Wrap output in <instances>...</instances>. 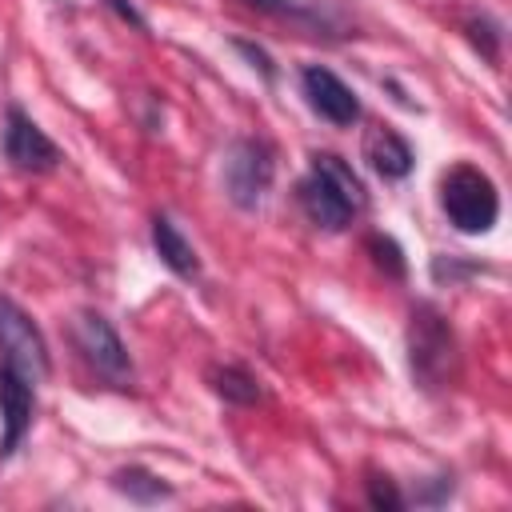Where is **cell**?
<instances>
[{
    "label": "cell",
    "mask_w": 512,
    "mask_h": 512,
    "mask_svg": "<svg viewBox=\"0 0 512 512\" xmlns=\"http://www.w3.org/2000/svg\"><path fill=\"white\" fill-rule=\"evenodd\" d=\"M408 368H412V380L424 392L452 388V380L460 372L456 332L432 304H416L412 308V320H408Z\"/></svg>",
    "instance_id": "6da1fadb"
},
{
    "label": "cell",
    "mask_w": 512,
    "mask_h": 512,
    "mask_svg": "<svg viewBox=\"0 0 512 512\" xmlns=\"http://www.w3.org/2000/svg\"><path fill=\"white\" fill-rule=\"evenodd\" d=\"M440 208L456 232L480 236L496 224L500 196H496V184L488 172H480L472 164H456L440 176Z\"/></svg>",
    "instance_id": "7a4b0ae2"
},
{
    "label": "cell",
    "mask_w": 512,
    "mask_h": 512,
    "mask_svg": "<svg viewBox=\"0 0 512 512\" xmlns=\"http://www.w3.org/2000/svg\"><path fill=\"white\" fill-rule=\"evenodd\" d=\"M272 148L264 140H236L224 156V192L236 208H260L272 188Z\"/></svg>",
    "instance_id": "3957f363"
},
{
    "label": "cell",
    "mask_w": 512,
    "mask_h": 512,
    "mask_svg": "<svg viewBox=\"0 0 512 512\" xmlns=\"http://www.w3.org/2000/svg\"><path fill=\"white\" fill-rule=\"evenodd\" d=\"M72 340H76L80 356H84L104 380H112V384H128V380H132V360H128V352H124L116 328H112L100 312H80V316L72 320Z\"/></svg>",
    "instance_id": "277c9868"
},
{
    "label": "cell",
    "mask_w": 512,
    "mask_h": 512,
    "mask_svg": "<svg viewBox=\"0 0 512 512\" xmlns=\"http://www.w3.org/2000/svg\"><path fill=\"white\" fill-rule=\"evenodd\" d=\"M0 348L4 360H12L24 376L44 380L48 376V344L40 336V328L28 320V312L12 300L0 296Z\"/></svg>",
    "instance_id": "5b68a950"
},
{
    "label": "cell",
    "mask_w": 512,
    "mask_h": 512,
    "mask_svg": "<svg viewBox=\"0 0 512 512\" xmlns=\"http://www.w3.org/2000/svg\"><path fill=\"white\" fill-rule=\"evenodd\" d=\"M36 380L24 376L12 360L0 364V420H4V432H0V456H12L20 448V440L28 436L32 428V408H36Z\"/></svg>",
    "instance_id": "8992f818"
},
{
    "label": "cell",
    "mask_w": 512,
    "mask_h": 512,
    "mask_svg": "<svg viewBox=\"0 0 512 512\" xmlns=\"http://www.w3.org/2000/svg\"><path fill=\"white\" fill-rule=\"evenodd\" d=\"M296 200H300L304 216H308L316 228H324V232H340V228H348L352 216L360 212V208L352 204V196H348L328 172H320V168H312V172L296 184Z\"/></svg>",
    "instance_id": "52a82bcc"
},
{
    "label": "cell",
    "mask_w": 512,
    "mask_h": 512,
    "mask_svg": "<svg viewBox=\"0 0 512 512\" xmlns=\"http://www.w3.org/2000/svg\"><path fill=\"white\" fill-rule=\"evenodd\" d=\"M4 156L24 168V172H48L60 164V148L44 136V128L24 112V108H8V120H4Z\"/></svg>",
    "instance_id": "ba28073f"
},
{
    "label": "cell",
    "mask_w": 512,
    "mask_h": 512,
    "mask_svg": "<svg viewBox=\"0 0 512 512\" xmlns=\"http://www.w3.org/2000/svg\"><path fill=\"white\" fill-rule=\"evenodd\" d=\"M300 84H304V96H308L312 112L324 116L328 124L348 128V124L360 120V100H356V92H352L332 68H324V64H308V68L300 72Z\"/></svg>",
    "instance_id": "9c48e42d"
},
{
    "label": "cell",
    "mask_w": 512,
    "mask_h": 512,
    "mask_svg": "<svg viewBox=\"0 0 512 512\" xmlns=\"http://www.w3.org/2000/svg\"><path fill=\"white\" fill-rule=\"evenodd\" d=\"M364 160L376 176L384 180H404L412 172V148L404 136H396L392 128H368L364 132Z\"/></svg>",
    "instance_id": "30bf717a"
},
{
    "label": "cell",
    "mask_w": 512,
    "mask_h": 512,
    "mask_svg": "<svg viewBox=\"0 0 512 512\" xmlns=\"http://www.w3.org/2000/svg\"><path fill=\"white\" fill-rule=\"evenodd\" d=\"M152 248H156V256H160L176 276H184V280L200 276V256H196V248L188 244V236H184L168 216H152Z\"/></svg>",
    "instance_id": "8fae6325"
},
{
    "label": "cell",
    "mask_w": 512,
    "mask_h": 512,
    "mask_svg": "<svg viewBox=\"0 0 512 512\" xmlns=\"http://www.w3.org/2000/svg\"><path fill=\"white\" fill-rule=\"evenodd\" d=\"M112 488H116L120 496H128L132 504H160V500L172 496V484H168L164 476L140 468V464L116 468V472H112Z\"/></svg>",
    "instance_id": "7c38bea8"
},
{
    "label": "cell",
    "mask_w": 512,
    "mask_h": 512,
    "mask_svg": "<svg viewBox=\"0 0 512 512\" xmlns=\"http://www.w3.org/2000/svg\"><path fill=\"white\" fill-rule=\"evenodd\" d=\"M208 384L228 404H256L260 400V380L248 368H240V364H216V368H208Z\"/></svg>",
    "instance_id": "4fadbf2b"
},
{
    "label": "cell",
    "mask_w": 512,
    "mask_h": 512,
    "mask_svg": "<svg viewBox=\"0 0 512 512\" xmlns=\"http://www.w3.org/2000/svg\"><path fill=\"white\" fill-rule=\"evenodd\" d=\"M364 248H368L372 264H376L384 276H392V280H404V272H408V260H404V248H400L392 236H384V232H372V236L364 240Z\"/></svg>",
    "instance_id": "5bb4252c"
},
{
    "label": "cell",
    "mask_w": 512,
    "mask_h": 512,
    "mask_svg": "<svg viewBox=\"0 0 512 512\" xmlns=\"http://www.w3.org/2000/svg\"><path fill=\"white\" fill-rule=\"evenodd\" d=\"M364 488H368V504H372V508H384V512H396V508H404V496L396 492V480H392V476L368 472Z\"/></svg>",
    "instance_id": "9a60e30c"
},
{
    "label": "cell",
    "mask_w": 512,
    "mask_h": 512,
    "mask_svg": "<svg viewBox=\"0 0 512 512\" xmlns=\"http://www.w3.org/2000/svg\"><path fill=\"white\" fill-rule=\"evenodd\" d=\"M468 40H472V48H476L484 60H496V56H500V28H496L488 16H480V20L468 24Z\"/></svg>",
    "instance_id": "2e32d148"
},
{
    "label": "cell",
    "mask_w": 512,
    "mask_h": 512,
    "mask_svg": "<svg viewBox=\"0 0 512 512\" xmlns=\"http://www.w3.org/2000/svg\"><path fill=\"white\" fill-rule=\"evenodd\" d=\"M232 44H236V52H240V56H244L260 76H264V80H272V76H276V68H272V60H268V52H264V48H256L252 40H232Z\"/></svg>",
    "instance_id": "e0dca14e"
},
{
    "label": "cell",
    "mask_w": 512,
    "mask_h": 512,
    "mask_svg": "<svg viewBox=\"0 0 512 512\" xmlns=\"http://www.w3.org/2000/svg\"><path fill=\"white\" fill-rule=\"evenodd\" d=\"M108 4H112V8H116V12H120V20H128V24H132V28H140V32H144V28H148V24H144V16H140V12H136V8H132V4H128V0H108Z\"/></svg>",
    "instance_id": "ac0fdd59"
}]
</instances>
